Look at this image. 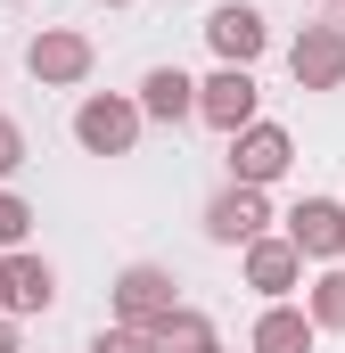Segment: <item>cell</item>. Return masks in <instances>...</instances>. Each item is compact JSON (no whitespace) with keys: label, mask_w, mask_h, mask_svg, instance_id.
<instances>
[{"label":"cell","mask_w":345,"mask_h":353,"mask_svg":"<svg viewBox=\"0 0 345 353\" xmlns=\"http://www.w3.org/2000/svg\"><path fill=\"white\" fill-rule=\"evenodd\" d=\"M90 66H99V50H90V33H75V25H41L25 41V74L41 90H83Z\"/></svg>","instance_id":"obj_1"},{"label":"cell","mask_w":345,"mask_h":353,"mask_svg":"<svg viewBox=\"0 0 345 353\" xmlns=\"http://www.w3.org/2000/svg\"><path fill=\"white\" fill-rule=\"evenodd\" d=\"M75 140H83V157H132L140 148V107L124 90H90L75 107Z\"/></svg>","instance_id":"obj_2"},{"label":"cell","mask_w":345,"mask_h":353,"mask_svg":"<svg viewBox=\"0 0 345 353\" xmlns=\"http://www.w3.org/2000/svg\"><path fill=\"white\" fill-rule=\"evenodd\" d=\"M181 304V279L165 263H124L115 271V329H157Z\"/></svg>","instance_id":"obj_3"},{"label":"cell","mask_w":345,"mask_h":353,"mask_svg":"<svg viewBox=\"0 0 345 353\" xmlns=\"http://www.w3.org/2000/svg\"><path fill=\"white\" fill-rule=\"evenodd\" d=\"M296 165V140H288V123H247V132H230V181L239 189H271V181Z\"/></svg>","instance_id":"obj_4"},{"label":"cell","mask_w":345,"mask_h":353,"mask_svg":"<svg viewBox=\"0 0 345 353\" xmlns=\"http://www.w3.org/2000/svg\"><path fill=\"white\" fill-rule=\"evenodd\" d=\"M255 107H263V90H255V66H214L206 83H197V115L230 140V132H247L255 123Z\"/></svg>","instance_id":"obj_5"},{"label":"cell","mask_w":345,"mask_h":353,"mask_svg":"<svg viewBox=\"0 0 345 353\" xmlns=\"http://www.w3.org/2000/svg\"><path fill=\"white\" fill-rule=\"evenodd\" d=\"M206 50L222 58V66H255L263 50H271V25H263L255 0H222L214 17H206Z\"/></svg>","instance_id":"obj_6"},{"label":"cell","mask_w":345,"mask_h":353,"mask_svg":"<svg viewBox=\"0 0 345 353\" xmlns=\"http://www.w3.org/2000/svg\"><path fill=\"white\" fill-rule=\"evenodd\" d=\"M288 74L296 90H345V25H304L288 41Z\"/></svg>","instance_id":"obj_7"},{"label":"cell","mask_w":345,"mask_h":353,"mask_svg":"<svg viewBox=\"0 0 345 353\" xmlns=\"http://www.w3.org/2000/svg\"><path fill=\"white\" fill-rule=\"evenodd\" d=\"M271 230V205H263V189H239V181H222L214 197H206V239L214 247H247Z\"/></svg>","instance_id":"obj_8"},{"label":"cell","mask_w":345,"mask_h":353,"mask_svg":"<svg viewBox=\"0 0 345 353\" xmlns=\"http://www.w3.org/2000/svg\"><path fill=\"white\" fill-rule=\"evenodd\" d=\"M304 263H337L345 255V205L337 197H304V205H288V230H279Z\"/></svg>","instance_id":"obj_9"},{"label":"cell","mask_w":345,"mask_h":353,"mask_svg":"<svg viewBox=\"0 0 345 353\" xmlns=\"http://www.w3.org/2000/svg\"><path fill=\"white\" fill-rule=\"evenodd\" d=\"M50 304H58V271L41 263V255H25V247H8L0 255V312L8 321H33Z\"/></svg>","instance_id":"obj_10"},{"label":"cell","mask_w":345,"mask_h":353,"mask_svg":"<svg viewBox=\"0 0 345 353\" xmlns=\"http://www.w3.org/2000/svg\"><path fill=\"white\" fill-rule=\"evenodd\" d=\"M247 288H255L263 304H288V296L304 288V255H296L288 239H271V230L247 239Z\"/></svg>","instance_id":"obj_11"},{"label":"cell","mask_w":345,"mask_h":353,"mask_svg":"<svg viewBox=\"0 0 345 353\" xmlns=\"http://www.w3.org/2000/svg\"><path fill=\"white\" fill-rule=\"evenodd\" d=\"M132 107H140V123H189V115H197V83H189L181 66H148Z\"/></svg>","instance_id":"obj_12"},{"label":"cell","mask_w":345,"mask_h":353,"mask_svg":"<svg viewBox=\"0 0 345 353\" xmlns=\"http://www.w3.org/2000/svg\"><path fill=\"white\" fill-rule=\"evenodd\" d=\"M313 321H304V304H263V321L247 329V353H313Z\"/></svg>","instance_id":"obj_13"},{"label":"cell","mask_w":345,"mask_h":353,"mask_svg":"<svg viewBox=\"0 0 345 353\" xmlns=\"http://www.w3.org/2000/svg\"><path fill=\"white\" fill-rule=\"evenodd\" d=\"M148 345H157V353H206V345H222V337H214V321H206L197 304H172L165 321L148 329Z\"/></svg>","instance_id":"obj_14"},{"label":"cell","mask_w":345,"mask_h":353,"mask_svg":"<svg viewBox=\"0 0 345 353\" xmlns=\"http://www.w3.org/2000/svg\"><path fill=\"white\" fill-rule=\"evenodd\" d=\"M304 321H313V329H345V271L337 263L304 288Z\"/></svg>","instance_id":"obj_15"},{"label":"cell","mask_w":345,"mask_h":353,"mask_svg":"<svg viewBox=\"0 0 345 353\" xmlns=\"http://www.w3.org/2000/svg\"><path fill=\"white\" fill-rule=\"evenodd\" d=\"M25 230H33V205L0 181V255H8V247H25Z\"/></svg>","instance_id":"obj_16"},{"label":"cell","mask_w":345,"mask_h":353,"mask_svg":"<svg viewBox=\"0 0 345 353\" xmlns=\"http://www.w3.org/2000/svg\"><path fill=\"white\" fill-rule=\"evenodd\" d=\"M90 353H157V345H148V329H115V321H107V329L90 337Z\"/></svg>","instance_id":"obj_17"},{"label":"cell","mask_w":345,"mask_h":353,"mask_svg":"<svg viewBox=\"0 0 345 353\" xmlns=\"http://www.w3.org/2000/svg\"><path fill=\"white\" fill-rule=\"evenodd\" d=\"M17 165H25V123H17V115H0V181L17 173Z\"/></svg>","instance_id":"obj_18"},{"label":"cell","mask_w":345,"mask_h":353,"mask_svg":"<svg viewBox=\"0 0 345 353\" xmlns=\"http://www.w3.org/2000/svg\"><path fill=\"white\" fill-rule=\"evenodd\" d=\"M0 353H17V321L8 312H0Z\"/></svg>","instance_id":"obj_19"},{"label":"cell","mask_w":345,"mask_h":353,"mask_svg":"<svg viewBox=\"0 0 345 353\" xmlns=\"http://www.w3.org/2000/svg\"><path fill=\"white\" fill-rule=\"evenodd\" d=\"M107 8H132V0H107Z\"/></svg>","instance_id":"obj_20"},{"label":"cell","mask_w":345,"mask_h":353,"mask_svg":"<svg viewBox=\"0 0 345 353\" xmlns=\"http://www.w3.org/2000/svg\"><path fill=\"white\" fill-rule=\"evenodd\" d=\"M206 353H230V345H206Z\"/></svg>","instance_id":"obj_21"},{"label":"cell","mask_w":345,"mask_h":353,"mask_svg":"<svg viewBox=\"0 0 345 353\" xmlns=\"http://www.w3.org/2000/svg\"><path fill=\"white\" fill-rule=\"evenodd\" d=\"M337 8H345V0H337Z\"/></svg>","instance_id":"obj_22"}]
</instances>
